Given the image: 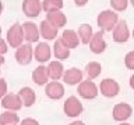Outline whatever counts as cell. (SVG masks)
<instances>
[{
    "mask_svg": "<svg viewBox=\"0 0 134 125\" xmlns=\"http://www.w3.org/2000/svg\"><path fill=\"white\" fill-rule=\"evenodd\" d=\"M23 32H24V40H27V43H35L39 42V28L35 22L27 21L23 24Z\"/></svg>",
    "mask_w": 134,
    "mask_h": 125,
    "instance_id": "obj_11",
    "label": "cell"
},
{
    "mask_svg": "<svg viewBox=\"0 0 134 125\" xmlns=\"http://www.w3.org/2000/svg\"><path fill=\"white\" fill-rule=\"evenodd\" d=\"M100 72H102V65H100L98 61H90L85 65V74L90 79L98 78L100 75Z\"/></svg>",
    "mask_w": 134,
    "mask_h": 125,
    "instance_id": "obj_24",
    "label": "cell"
},
{
    "mask_svg": "<svg viewBox=\"0 0 134 125\" xmlns=\"http://www.w3.org/2000/svg\"><path fill=\"white\" fill-rule=\"evenodd\" d=\"M2 107L7 111H18L23 107V102H21L20 96L15 93H7L2 99Z\"/></svg>",
    "mask_w": 134,
    "mask_h": 125,
    "instance_id": "obj_13",
    "label": "cell"
},
{
    "mask_svg": "<svg viewBox=\"0 0 134 125\" xmlns=\"http://www.w3.org/2000/svg\"><path fill=\"white\" fill-rule=\"evenodd\" d=\"M24 42V32H23V25L14 24L8 28L7 31V43L11 47H20Z\"/></svg>",
    "mask_w": 134,
    "mask_h": 125,
    "instance_id": "obj_3",
    "label": "cell"
},
{
    "mask_svg": "<svg viewBox=\"0 0 134 125\" xmlns=\"http://www.w3.org/2000/svg\"><path fill=\"white\" fill-rule=\"evenodd\" d=\"M52 53L54 54V57L57 58V61H64L70 57V49H67L66 46L62 43L60 39H57L56 42H54Z\"/></svg>",
    "mask_w": 134,
    "mask_h": 125,
    "instance_id": "obj_22",
    "label": "cell"
},
{
    "mask_svg": "<svg viewBox=\"0 0 134 125\" xmlns=\"http://www.w3.org/2000/svg\"><path fill=\"white\" fill-rule=\"evenodd\" d=\"M124 65L127 67L129 70L134 71V50L129 52V53L124 56Z\"/></svg>",
    "mask_w": 134,
    "mask_h": 125,
    "instance_id": "obj_28",
    "label": "cell"
},
{
    "mask_svg": "<svg viewBox=\"0 0 134 125\" xmlns=\"http://www.w3.org/2000/svg\"><path fill=\"white\" fill-rule=\"evenodd\" d=\"M45 20L48 21L49 24H52L53 27H56L57 29H59V28L66 27V24H67V17L63 14V11H62V10L46 12V18H45Z\"/></svg>",
    "mask_w": 134,
    "mask_h": 125,
    "instance_id": "obj_18",
    "label": "cell"
},
{
    "mask_svg": "<svg viewBox=\"0 0 134 125\" xmlns=\"http://www.w3.org/2000/svg\"><path fill=\"white\" fill-rule=\"evenodd\" d=\"M77 35H78L80 42H81V43L88 45V43H90V40H91V38H92V35H94L92 27H91L90 24L80 25V28H78V31H77Z\"/></svg>",
    "mask_w": 134,
    "mask_h": 125,
    "instance_id": "obj_23",
    "label": "cell"
},
{
    "mask_svg": "<svg viewBox=\"0 0 134 125\" xmlns=\"http://www.w3.org/2000/svg\"><path fill=\"white\" fill-rule=\"evenodd\" d=\"M127 6H129V0H110V7L116 12L124 11Z\"/></svg>",
    "mask_w": 134,
    "mask_h": 125,
    "instance_id": "obj_27",
    "label": "cell"
},
{
    "mask_svg": "<svg viewBox=\"0 0 134 125\" xmlns=\"http://www.w3.org/2000/svg\"><path fill=\"white\" fill-rule=\"evenodd\" d=\"M14 57L15 61L21 65L29 64L34 58V47L31 46V43H23L20 47H17Z\"/></svg>",
    "mask_w": 134,
    "mask_h": 125,
    "instance_id": "obj_5",
    "label": "cell"
},
{
    "mask_svg": "<svg viewBox=\"0 0 134 125\" xmlns=\"http://www.w3.org/2000/svg\"><path fill=\"white\" fill-rule=\"evenodd\" d=\"M130 3H131V4H133V7H134V0H130Z\"/></svg>",
    "mask_w": 134,
    "mask_h": 125,
    "instance_id": "obj_38",
    "label": "cell"
},
{
    "mask_svg": "<svg viewBox=\"0 0 134 125\" xmlns=\"http://www.w3.org/2000/svg\"><path fill=\"white\" fill-rule=\"evenodd\" d=\"M131 115H133V107L130 106L129 103H117L116 106L113 107L112 117L115 121L124 122V121H127Z\"/></svg>",
    "mask_w": 134,
    "mask_h": 125,
    "instance_id": "obj_7",
    "label": "cell"
},
{
    "mask_svg": "<svg viewBox=\"0 0 134 125\" xmlns=\"http://www.w3.org/2000/svg\"><path fill=\"white\" fill-rule=\"evenodd\" d=\"M129 83H130V88H131V89H134V74L131 75V77H130Z\"/></svg>",
    "mask_w": 134,
    "mask_h": 125,
    "instance_id": "obj_33",
    "label": "cell"
},
{
    "mask_svg": "<svg viewBox=\"0 0 134 125\" xmlns=\"http://www.w3.org/2000/svg\"><path fill=\"white\" fill-rule=\"evenodd\" d=\"M103 35H105V31H102V29L98 31V32H95L94 35H92L90 43H88L90 50L92 53L100 54V53H103L105 50H106V42H105Z\"/></svg>",
    "mask_w": 134,
    "mask_h": 125,
    "instance_id": "obj_9",
    "label": "cell"
},
{
    "mask_svg": "<svg viewBox=\"0 0 134 125\" xmlns=\"http://www.w3.org/2000/svg\"><path fill=\"white\" fill-rule=\"evenodd\" d=\"M98 89H99V92L105 96V97L112 99V97H115V96L119 95L120 86H119V83H117L115 79L106 78V79H103V81L99 83V88H98Z\"/></svg>",
    "mask_w": 134,
    "mask_h": 125,
    "instance_id": "obj_6",
    "label": "cell"
},
{
    "mask_svg": "<svg viewBox=\"0 0 134 125\" xmlns=\"http://www.w3.org/2000/svg\"><path fill=\"white\" fill-rule=\"evenodd\" d=\"M63 81H64V83H67V85H78L80 82L82 81L84 78V74L80 68H70V70H66L64 74H63Z\"/></svg>",
    "mask_w": 134,
    "mask_h": 125,
    "instance_id": "obj_15",
    "label": "cell"
},
{
    "mask_svg": "<svg viewBox=\"0 0 134 125\" xmlns=\"http://www.w3.org/2000/svg\"><path fill=\"white\" fill-rule=\"evenodd\" d=\"M50 57H52V49H50V46L46 42H39L35 46V49H34V58L38 63L43 64V63H48L50 60Z\"/></svg>",
    "mask_w": 134,
    "mask_h": 125,
    "instance_id": "obj_10",
    "label": "cell"
},
{
    "mask_svg": "<svg viewBox=\"0 0 134 125\" xmlns=\"http://www.w3.org/2000/svg\"><path fill=\"white\" fill-rule=\"evenodd\" d=\"M69 125H85L82 122V121H74V122H71V124H69Z\"/></svg>",
    "mask_w": 134,
    "mask_h": 125,
    "instance_id": "obj_34",
    "label": "cell"
},
{
    "mask_svg": "<svg viewBox=\"0 0 134 125\" xmlns=\"http://www.w3.org/2000/svg\"><path fill=\"white\" fill-rule=\"evenodd\" d=\"M131 36H133V38H134V29H133V33H131Z\"/></svg>",
    "mask_w": 134,
    "mask_h": 125,
    "instance_id": "obj_39",
    "label": "cell"
},
{
    "mask_svg": "<svg viewBox=\"0 0 134 125\" xmlns=\"http://www.w3.org/2000/svg\"><path fill=\"white\" fill-rule=\"evenodd\" d=\"M112 35H113V40L116 43H124V42H127L130 38V31H129L127 22L124 20H119V22L113 28Z\"/></svg>",
    "mask_w": 134,
    "mask_h": 125,
    "instance_id": "obj_8",
    "label": "cell"
},
{
    "mask_svg": "<svg viewBox=\"0 0 134 125\" xmlns=\"http://www.w3.org/2000/svg\"><path fill=\"white\" fill-rule=\"evenodd\" d=\"M88 3V0H74V4L77 7H84Z\"/></svg>",
    "mask_w": 134,
    "mask_h": 125,
    "instance_id": "obj_32",
    "label": "cell"
},
{
    "mask_svg": "<svg viewBox=\"0 0 134 125\" xmlns=\"http://www.w3.org/2000/svg\"><path fill=\"white\" fill-rule=\"evenodd\" d=\"M20 125H39V122L34 118H24L23 121H20Z\"/></svg>",
    "mask_w": 134,
    "mask_h": 125,
    "instance_id": "obj_30",
    "label": "cell"
},
{
    "mask_svg": "<svg viewBox=\"0 0 134 125\" xmlns=\"http://www.w3.org/2000/svg\"><path fill=\"white\" fill-rule=\"evenodd\" d=\"M117 22H119V14L113 10L100 11L98 14V18H96L98 27L102 29V31H106V32H112Z\"/></svg>",
    "mask_w": 134,
    "mask_h": 125,
    "instance_id": "obj_1",
    "label": "cell"
},
{
    "mask_svg": "<svg viewBox=\"0 0 134 125\" xmlns=\"http://www.w3.org/2000/svg\"><path fill=\"white\" fill-rule=\"evenodd\" d=\"M45 95L50 100H59L64 96V86L57 81L48 82L45 85Z\"/></svg>",
    "mask_w": 134,
    "mask_h": 125,
    "instance_id": "obj_12",
    "label": "cell"
},
{
    "mask_svg": "<svg viewBox=\"0 0 134 125\" xmlns=\"http://www.w3.org/2000/svg\"><path fill=\"white\" fill-rule=\"evenodd\" d=\"M18 96H20L21 102H23V106H25V107L34 106V103H35V100H36V95H35V92H34V89H31V88H28V86L21 88L20 92H18Z\"/></svg>",
    "mask_w": 134,
    "mask_h": 125,
    "instance_id": "obj_20",
    "label": "cell"
},
{
    "mask_svg": "<svg viewBox=\"0 0 134 125\" xmlns=\"http://www.w3.org/2000/svg\"><path fill=\"white\" fill-rule=\"evenodd\" d=\"M2 12H3V3L0 2V15H2Z\"/></svg>",
    "mask_w": 134,
    "mask_h": 125,
    "instance_id": "obj_36",
    "label": "cell"
},
{
    "mask_svg": "<svg viewBox=\"0 0 134 125\" xmlns=\"http://www.w3.org/2000/svg\"><path fill=\"white\" fill-rule=\"evenodd\" d=\"M23 11L29 18H36L42 11V2L41 0H24Z\"/></svg>",
    "mask_w": 134,
    "mask_h": 125,
    "instance_id": "obj_14",
    "label": "cell"
},
{
    "mask_svg": "<svg viewBox=\"0 0 134 125\" xmlns=\"http://www.w3.org/2000/svg\"><path fill=\"white\" fill-rule=\"evenodd\" d=\"M77 92H78V95L81 96L82 99L92 100V99H95L96 96H98L99 89H98V86H96L92 81L85 79V81H81V82L78 83Z\"/></svg>",
    "mask_w": 134,
    "mask_h": 125,
    "instance_id": "obj_2",
    "label": "cell"
},
{
    "mask_svg": "<svg viewBox=\"0 0 134 125\" xmlns=\"http://www.w3.org/2000/svg\"><path fill=\"white\" fill-rule=\"evenodd\" d=\"M20 122V117L15 111H4L0 114V125H17Z\"/></svg>",
    "mask_w": 134,
    "mask_h": 125,
    "instance_id": "obj_25",
    "label": "cell"
},
{
    "mask_svg": "<svg viewBox=\"0 0 134 125\" xmlns=\"http://www.w3.org/2000/svg\"><path fill=\"white\" fill-rule=\"evenodd\" d=\"M0 35H2V27H0Z\"/></svg>",
    "mask_w": 134,
    "mask_h": 125,
    "instance_id": "obj_40",
    "label": "cell"
},
{
    "mask_svg": "<svg viewBox=\"0 0 134 125\" xmlns=\"http://www.w3.org/2000/svg\"><path fill=\"white\" fill-rule=\"evenodd\" d=\"M46 70H48L49 79H52V81H59L64 74V67H63L62 61H57V60L50 61L48 67H46Z\"/></svg>",
    "mask_w": 134,
    "mask_h": 125,
    "instance_id": "obj_19",
    "label": "cell"
},
{
    "mask_svg": "<svg viewBox=\"0 0 134 125\" xmlns=\"http://www.w3.org/2000/svg\"><path fill=\"white\" fill-rule=\"evenodd\" d=\"M63 111L67 117H78L81 113L84 111L82 103L75 97V96H70V97L66 99L64 104H63Z\"/></svg>",
    "mask_w": 134,
    "mask_h": 125,
    "instance_id": "obj_4",
    "label": "cell"
},
{
    "mask_svg": "<svg viewBox=\"0 0 134 125\" xmlns=\"http://www.w3.org/2000/svg\"><path fill=\"white\" fill-rule=\"evenodd\" d=\"M39 33L45 40H54L57 38L59 29L56 27H53L52 24H49L46 20H43L39 24Z\"/></svg>",
    "mask_w": 134,
    "mask_h": 125,
    "instance_id": "obj_17",
    "label": "cell"
},
{
    "mask_svg": "<svg viewBox=\"0 0 134 125\" xmlns=\"http://www.w3.org/2000/svg\"><path fill=\"white\" fill-rule=\"evenodd\" d=\"M120 125H130V124H127V122H121Z\"/></svg>",
    "mask_w": 134,
    "mask_h": 125,
    "instance_id": "obj_37",
    "label": "cell"
},
{
    "mask_svg": "<svg viewBox=\"0 0 134 125\" xmlns=\"http://www.w3.org/2000/svg\"><path fill=\"white\" fill-rule=\"evenodd\" d=\"M4 64V58H3V56H0V71H2V65Z\"/></svg>",
    "mask_w": 134,
    "mask_h": 125,
    "instance_id": "obj_35",
    "label": "cell"
},
{
    "mask_svg": "<svg viewBox=\"0 0 134 125\" xmlns=\"http://www.w3.org/2000/svg\"><path fill=\"white\" fill-rule=\"evenodd\" d=\"M7 95V82L0 78V100Z\"/></svg>",
    "mask_w": 134,
    "mask_h": 125,
    "instance_id": "obj_29",
    "label": "cell"
},
{
    "mask_svg": "<svg viewBox=\"0 0 134 125\" xmlns=\"http://www.w3.org/2000/svg\"><path fill=\"white\" fill-rule=\"evenodd\" d=\"M63 8V0H43L42 2V10L46 12L59 11Z\"/></svg>",
    "mask_w": 134,
    "mask_h": 125,
    "instance_id": "obj_26",
    "label": "cell"
},
{
    "mask_svg": "<svg viewBox=\"0 0 134 125\" xmlns=\"http://www.w3.org/2000/svg\"><path fill=\"white\" fill-rule=\"evenodd\" d=\"M7 50H8V47H7V43H6V40L0 38V56H3V54H6V53H7Z\"/></svg>",
    "mask_w": 134,
    "mask_h": 125,
    "instance_id": "obj_31",
    "label": "cell"
},
{
    "mask_svg": "<svg viewBox=\"0 0 134 125\" xmlns=\"http://www.w3.org/2000/svg\"><path fill=\"white\" fill-rule=\"evenodd\" d=\"M32 81L36 83L38 86H45L49 82V75H48V70L45 65H39L32 72Z\"/></svg>",
    "mask_w": 134,
    "mask_h": 125,
    "instance_id": "obj_21",
    "label": "cell"
},
{
    "mask_svg": "<svg viewBox=\"0 0 134 125\" xmlns=\"http://www.w3.org/2000/svg\"><path fill=\"white\" fill-rule=\"evenodd\" d=\"M60 40L67 49H75L80 45V38L77 35V32L73 31V29H66V31H63L62 36H60Z\"/></svg>",
    "mask_w": 134,
    "mask_h": 125,
    "instance_id": "obj_16",
    "label": "cell"
}]
</instances>
